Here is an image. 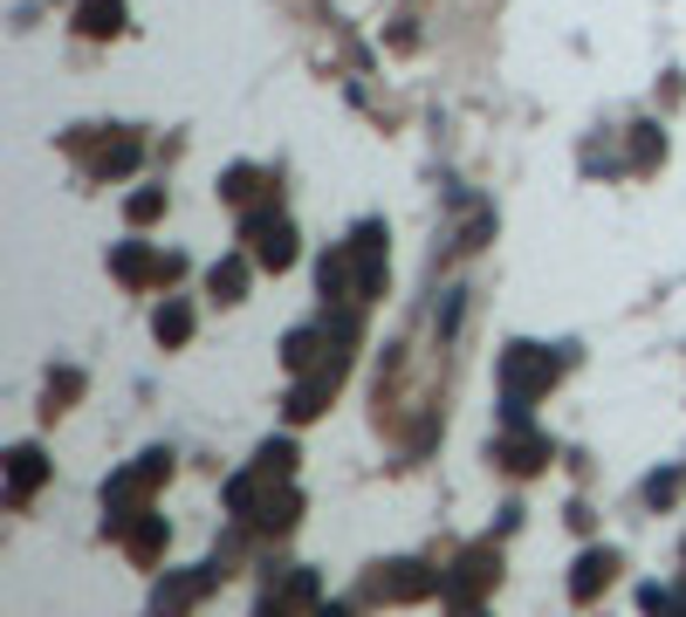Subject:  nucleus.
<instances>
[{"label":"nucleus","instance_id":"11","mask_svg":"<svg viewBox=\"0 0 686 617\" xmlns=\"http://www.w3.org/2000/svg\"><path fill=\"white\" fill-rule=\"evenodd\" d=\"M207 288L220 302H240V288H248V261L240 255H227V261H213V275H207Z\"/></svg>","mask_w":686,"mask_h":617},{"label":"nucleus","instance_id":"12","mask_svg":"<svg viewBox=\"0 0 686 617\" xmlns=\"http://www.w3.org/2000/svg\"><path fill=\"white\" fill-rule=\"evenodd\" d=\"M131 165H138V138H110V145L97 151V172H103V179H125Z\"/></svg>","mask_w":686,"mask_h":617},{"label":"nucleus","instance_id":"17","mask_svg":"<svg viewBox=\"0 0 686 617\" xmlns=\"http://www.w3.org/2000/svg\"><path fill=\"white\" fill-rule=\"evenodd\" d=\"M125 213H131L138 227H145V220H158V213H166V192H158V186H145V192H131V199H125Z\"/></svg>","mask_w":686,"mask_h":617},{"label":"nucleus","instance_id":"1","mask_svg":"<svg viewBox=\"0 0 686 617\" xmlns=\"http://www.w3.org/2000/svg\"><path fill=\"white\" fill-rule=\"evenodd\" d=\"M556 370H563V364H556L549 350H536V344H515V350L501 357V405H508V419H521L529 398L556 385Z\"/></svg>","mask_w":686,"mask_h":617},{"label":"nucleus","instance_id":"16","mask_svg":"<svg viewBox=\"0 0 686 617\" xmlns=\"http://www.w3.org/2000/svg\"><path fill=\"white\" fill-rule=\"evenodd\" d=\"M233 206H248L255 192H261V172H255V165H233V172H227V186H220Z\"/></svg>","mask_w":686,"mask_h":617},{"label":"nucleus","instance_id":"2","mask_svg":"<svg viewBox=\"0 0 686 617\" xmlns=\"http://www.w3.org/2000/svg\"><path fill=\"white\" fill-rule=\"evenodd\" d=\"M110 275L117 281H131V288H166V281H179L186 275V261L179 255H151V247H138V240H125V247H117V255H110Z\"/></svg>","mask_w":686,"mask_h":617},{"label":"nucleus","instance_id":"3","mask_svg":"<svg viewBox=\"0 0 686 617\" xmlns=\"http://www.w3.org/2000/svg\"><path fill=\"white\" fill-rule=\"evenodd\" d=\"M433 590H447V576L426 569V563H385L371 576V597H385V604H412V597H433Z\"/></svg>","mask_w":686,"mask_h":617},{"label":"nucleus","instance_id":"10","mask_svg":"<svg viewBox=\"0 0 686 617\" xmlns=\"http://www.w3.org/2000/svg\"><path fill=\"white\" fill-rule=\"evenodd\" d=\"M76 28L83 34H117L125 28V0H83V8H76Z\"/></svg>","mask_w":686,"mask_h":617},{"label":"nucleus","instance_id":"18","mask_svg":"<svg viewBox=\"0 0 686 617\" xmlns=\"http://www.w3.org/2000/svg\"><path fill=\"white\" fill-rule=\"evenodd\" d=\"M316 617H350V610H344V604H322V610H316Z\"/></svg>","mask_w":686,"mask_h":617},{"label":"nucleus","instance_id":"9","mask_svg":"<svg viewBox=\"0 0 686 617\" xmlns=\"http://www.w3.org/2000/svg\"><path fill=\"white\" fill-rule=\"evenodd\" d=\"M42 474H49V467H42V452H34V446H14V452H8V501L21 508Z\"/></svg>","mask_w":686,"mask_h":617},{"label":"nucleus","instance_id":"15","mask_svg":"<svg viewBox=\"0 0 686 617\" xmlns=\"http://www.w3.org/2000/svg\"><path fill=\"white\" fill-rule=\"evenodd\" d=\"M679 487H686V474H679V467H666V474L645 480V501H653V508H673V501H679Z\"/></svg>","mask_w":686,"mask_h":617},{"label":"nucleus","instance_id":"4","mask_svg":"<svg viewBox=\"0 0 686 617\" xmlns=\"http://www.w3.org/2000/svg\"><path fill=\"white\" fill-rule=\"evenodd\" d=\"M248 255H255L268 275H281V268L296 261V227L281 220V213H255V220H248Z\"/></svg>","mask_w":686,"mask_h":617},{"label":"nucleus","instance_id":"13","mask_svg":"<svg viewBox=\"0 0 686 617\" xmlns=\"http://www.w3.org/2000/svg\"><path fill=\"white\" fill-rule=\"evenodd\" d=\"M151 329H158V344H186V337H192V309H186V302H166Z\"/></svg>","mask_w":686,"mask_h":617},{"label":"nucleus","instance_id":"7","mask_svg":"<svg viewBox=\"0 0 686 617\" xmlns=\"http://www.w3.org/2000/svg\"><path fill=\"white\" fill-rule=\"evenodd\" d=\"M117 535H125V549H131L138 563H151V556H166V543H172V528H166V515H151V508H138L131 521H117Z\"/></svg>","mask_w":686,"mask_h":617},{"label":"nucleus","instance_id":"6","mask_svg":"<svg viewBox=\"0 0 686 617\" xmlns=\"http://www.w3.org/2000/svg\"><path fill=\"white\" fill-rule=\"evenodd\" d=\"M495 460H501L508 474H536V467L549 460V439H543V432H529L521 419H508V432L495 439Z\"/></svg>","mask_w":686,"mask_h":617},{"label":"nucleus","instance_id":"5","mask_svg":"<svg viewBox=\"0 0 686 617\" xmlns=\"http://www.w3.org/2000/svg\"><path fill=\"white\" fill-rule=\"evenodd\" d=\"M337 385H344V350H337V357H322L309 378L289 391V419H296V426H302V419H316V411L337 398Z\"/></svg>","mask_w":686,"mask_h":617},{"label":"nucleus","instance_id":"14","mask_svg":"<svg viewBox=\"0 0 686 617\" xmlns=\"http://www.w3.org/2000/svg\"><path fill=\"white\" fill-rule=\"evenodd\" d=\"M659 158H666V138H659V123H638V131H632V165L645 172V165H659Z\"/></svg>","mask_w":686,"mask_h":617},{"label":"nucleus","instance_id":"8","mask_svg":"<svg viewBox=\"0 0 686 617\" xmlns=\"http://www.w3.org/2000/svg\"><path fill=\"white\" fill-rule=\"evenodd\" d=\"M612 576H618V556H612V549H590V556L577 563V576H570V597H577V604H590L604 584H612Z\"/></svg>","mask_w":686,"mask_h":617}]
</instances>
